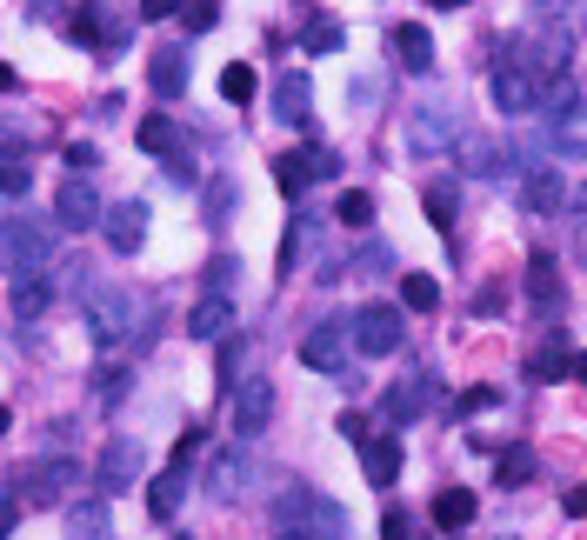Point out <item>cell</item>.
<instances>
[{"label":"cell","instance_id":"cell-59","mask_svg":"<svg viewBox=\"0 0 587 540\" xmlns=\"http://www.w3.org/2000/svg\"><path fill=\"white\" fill-rule=\"evenodd\" d=\"M428 7H468V0H428Z\"/></svg>","mask_w":587,"mask_h":540},{"label":"cell","instance_id":"cell-3","mask_svg":"<svg viewBox=\"0 0 587 540\" xmlns=\"http://www.w3.org/2000/svg\"><path fill=\"white\" fill-rule=\"evenodd\" d=\"M47 254H53V227L47 220H7L0 227V267H13V274H33V267H47Z\"/></svg>","mask_w":587,"mask_h":540},{"label":"cell","instance_id":"cell-38","mask_svg":"<svg viewBox=\"0 0 587 540\" xmlns=\"http://www.w3.org/2000/svg\"><path fill=\"white\" fill-rule=\"evenodd\" d=\"M374 220V200L368 194H341V227H368Z\"/></svg>","mask_w":587,"mask_h":540},{"label":"cell","instance_id":"cell-51","mask_svg":"<svg viewBox=\"0 0 587 540\" xmlns=\"http://www.w3.org/2000/svg\"><path fill=\"white\" fill-rule=\"evenodd\" d=\"M461 154H468V167H481V174H488V167H495V154H488V147H481V140H468V147H461Z\"/></svg>","mask_w":587,"mask_h":540},{"label":"cell","instance_id":"cell-4","mask_svg":"<svg viewBox=\"0 0 587 540\" xmlns=\"http://www.w3.org/2000/svg\"><path fill=\"white\" fill-rule=\"evenodd\" d=\"M20 494H27L33 508H53V501L80 494V461H67V454H47V461H33V468L20 474Z\"/></svg>","mask_w":587,"mask_h":540},{"label":"cell","instance_id":"cell-53","mask_svg":"<svg viewBox=\"0 0 587 540\" xmlns=\"http://www.w3.org/2000/svg\"><path fill=\"white\" fill-rule=\"evenodd\" d=\"M13 87H20V73H13V67L0 60V94H13Z\"/></svg>","mask_w":587,"mask_h":540},{"label":"cell","instance_id":"cell-25","mask_svg":"<svg viewBox=\"0 0 587 540\" xmlns=\"http://www.w3.org/2000/svg\"><path fill=\"white\" fill-rule=\"evenodd\" d=\"M475 514H481V501H475L468 488H441V494H434V528H448V534H461V528H468Z\"/></svg>","mask_w":587,"mask_h":540},{"label":"cell","instance_id":"cell-18","mask_svg":"<svg viewBox=\"0 0 587 540\" xmlns=\"http://www.w3.org/2000/svg\"><path fill=\"white\" fill-rule=\"evenodd\" d=\"M147 87H154L160 100H180V94H187V53H180V47H154V60H147Z\"/></svg>","mask_w":587,"mask_h":540},{"label":"cell","instance_id":"cell-49","mask_svg":"<svg viewBox=\"0 0 587 540\" xmlns=\"http://www.w3.org/2000/svg\"><path fill=\"white\" fill-rule=\"evenodd\" d=\"M187 0H140V20H167V13H180Z\"/></svg>","mask_w":587,"mask_h":540},{"label":"cell","instance_id":"cell-2","mask_svg":"<svg viewBox=\"0 0 587 540\" xmlns=\"http://www.w3.org/2000/svg\"><path fill=\"white\" fill-rule=\"evenodd\" d=\"M194 454H200V428H187L180 434V448H174V461L154 474V488H147V514L154 521H174L180 514V501H187V468H194Z\"/></svg>","mask_w":587,"mask_h":540},{"label":"cell","instance_id":"cell-7","mask_svg":"<svg viewBox=\"0 0 587 540\" xmlns=\"http://www.w3.org/2000/svg\"><path fill=\"white\" fill-rule=\"evenodd\" d=\"M434 408V374H401V381H388V394H381V421L388 428H408V421H421Z\"/></svg>","mask_w":587,"mask_h":540},{"label":"cell","instance_id":"cell-47","mask_svg":"<svg viewBox=\"0 0 587 540\" xmlns=\"http://www.w3.org/2000/svg\"><path fill=\"white\" fill-rule=\"evenodd\" d=\"M501 307H508V287H481L475 294V314H501Z\"/></svg>","mask_w":587,"mask_h":540},{"label":"cell","instance_id":"cell-21","mask_svg":"<svg viewBox=\"0 0 587 540\" xmlns=\"http://www.w3.org/2000/svg\"><path fill=\"white\" fill-rule=\"evenodd\" d=\"M307 107H314V87H307V67H287V73L274 80V114L301 127V120H307Z\"/></svg>","mask_w":587,"mask_h":540},{"label":"cell","instance_id":"cell-10","mask_svg":"<svg viewBox=\"0 0 587 540\" xmlns=\"http://www.w3.org/2000/svg\"><path fill=\"white\" fill-rule=\"evenodd\" d=\"M267 421H274V381H241V394H234V441H254V434H267Z\"/></svg>","mask_w":587,"mask_h":540},{"label":"cell","instance_id":"cell-52","mask_svg":"<svg viewBox=\"0 0 587 540\" xmlns=\"http://www.w3.org/2000/svg\"><path fill=\"white\" fill-rule=\"evenodd\" d=\"M341 441H368V421L361 414H341Z\"/></svg>","mask_w":587,"mask_h":540},{"label":"cell","instance_id":"cell-48","mask_svg":"<svg viewBox=\"0 0 587 540\" xmlns=\"http://www.w3.org/2000/svg\"><path fill=\"white\" fill-rule=\"evenodd\" d=\"M13 521H20V494H7V488H0V540L13 534Z\"/></svg>","mask_w":587,"mask_h":540},{"label":"cell","instance_id":"cell-36","mask_svg":"<svg viewBox=\"0 0 587 540\" xmlns=\"http://www.w3.org/2000/svg\"><path fill=\"white\" fill-rule=\"evenodd\" d=\"M568 361H575L568 347H541V354L528 361V374H535V381H555V374H568Z\"/></svg>","mask_w":587,"mask_h":540},{"label":"cell","instance_id":"cell-6","mask_svg":"<svg viewBox=\"0 0 587 540\" xmlns=\"http://www.w3.org/2000/svg\"><path fill=\"white\" fill-rule=\"evenodd\" d=\"M348 334H354V347H361V354H394V347H401V334H408V321H401V307H394V301H368V307L354 314V327H348Z\"/></svg>","mask_w":587,"mask_h":540},{"label":"cell","instance_id":"cell-33","mask_svg":"<svg viewBox=\"0 0 587 540\" xmlns=\"http://www.w3.org/2000/svg\"><path fill=\"white\" fill-rule=\"evenodd\" d=\"M341 40H348L341 20H307V27H301V47H307V53H334Z\"/></svg>","mask_w":587,"mask_h":540},{"label":"cell","instance_id":"cell-61","mask_svg":"<svg viewBox=\"0 0 587 540\" xmlns=\"http://www.w3.org/2000/svg\"><path fill=\"white\" fill-rule=\"evenodd\" d=\"M180 540H194V534H180Z\"/></svg>","mask_w":587,"mask_h":540},{"label":"cell","instance_id":"cell-58","mask_svg":"<svg viewBox=\"0 0 587 540\" xmlns=\"http://www.w3.org/2000/svg\"><path fill=\"white\" fill-rule=\"evenodd\" d=\"M7 428H13V414H7V408H0V441H7Z\"/></svg>","mask_w":587,"mask_h":540},{"label":"cell","instance_id":"cell-12","mask_svg":"<svg viewBox=\"0 0 587 540\" xmlns=\"http://www.w3.org/2000/svg\"><path fill=\"white\" fill-rule=\"evenodd\" d=\"M521 207L528 214H561L568 207V174L561 167H528L521 174Z\"/></svg>","mask_w":587,"mask_h":540},{"label":"cell","instance_id":"cell-9","mask_svg":"<svg viewBox=\"0 0 587 540\" xmlns=\"http://www.w3.org/2000/svg\"><path fill=\"white\" fill-rule=\"evenodd\" d=\"M454 120H461V114H454L448 100H421V107H414V127H408L414 154H441V147H454V134H461Z\"/></svg>","mask_w":587,"mask_h":540},{"label":"cell","instance_id":"cell-60","mask_svg":"<svg viewBox=\"0 0 587 540\" xmlns=\"http://www.w3.org/2000/svg\"><path fill=\"white\" fill-rule=\"evenodd\" d=\"M581 261H587V227H581Z\"/></svg>","mask_w":587,"mask_h":540},{"label":"cell","instance_id":"cell-45","mask_svg":"<svg viewBox=\"0 0 587 540\" xmlns=\"http://www.w3.org/2000/svg\"><path fill=\"white\" fill-rule=\"evenodd\" d=\"M74 40H100V7H80L74 13Z\"/></svg>","mask_w":587,"mask_h":540},{"label":"cell","instance_id":"cell-37","mask_svg":"<svg viewBox=\"0 0 587 540\" xmlns=\"http://www.w3.org/2000/svg\"><path fill=\"white\" fill-rule=\"evenodd\" d=\"M194 174H200V160H194V147H174V154H167V180H174V187H187Z\"/></svg>","mask_w":587,"mask_h":540},{"label":"cell","instance_id":"cell-32","mask_svg":"<svg viewBox=\"0 0 587 540\" xmlns=\"http://www.w3.org/2000/svg\"><path fill=\"white\" fill-rule=\"evenodd\" d=\"M495 474H501V488H521V481H535V448H508V454L495 461Z\"/></svg>","mask_w":587,"mask_h":540},{"label":"cell","instance_id":"cell-54","mask_svg":"<svg viewBox=\"0 0 587 540\" xmlns=\"http://www.w3.org/2000/svg\"><path fill=\"white\" fill-rule=\"evenodd\" d=\"M568 7H575V33L587 40V0H568Z\"/></svg>","mask_w":587,"mask_h":540},{"label":"cell","instance_id":"cell-42","mask_svg":"<svg viewBox=\"0 0 587 540\" xmlns=\"http://www.w3.org/2000/svg\"><path fill=\"white\" fill-rule=\"evenodd\" d=\"M214 20H221V0H194L187 7V33H207Z\"/></svg>","mask_w":587,"mask_h":540},{"label":"cell","instance_id":"cell-40","mask_svg":"<svg viewBox=\"0 0 587 540\" xmlns=\"http://www.w3.org/2000/svg\"><path fill=\"white\" fill-rule=\"evenodd\" d=\"M227 207H234V180H214V187H207V220L221 227V220H227Z\"/></svg>","mask_w":587,"mask_h":540},{"label":"cell","instance_id":"cell-34","mask_svg":"<svg viewBox=\"0 0 587 540\" xmlns=\"http://www.w3.org/2000/svg\"><path fill=\"white\" fill-rule=\"evenodd\" d=\"M401 301H408L414 314H434V307H441V287H434L428 274H408V281H401Z\"/></svg>","mask_w":587,"mask_h":540},{"label":"cell","instance_id":"cell-28","mask_svg":"<svg viewBox=\"0 0 587 540\" xmlns=\"http://www.w3.org/2000/svg\"><path fill=\"white\" fill-rule=\"evenodd\" d=\"M127 387H134V367H120V361H107V367L94 374V401H100V408H120Z\"/></svg>","mask_w":587,"mask_h":540},{"label":"cell","instance_id":"cell-1","mask_svg":"<svg viewBox=\"0 0 587 540\" xmlns=\"http://www.w3.org/2000/svg\"><path fill=\"white\" fill-rule=\"evenodd\" d=\"M274 521H281V528H301V534H314V540H348V508L327 501V494H307V488H294V494L274 508Z\"/></svg>","mask_w":587,"mask_h":540},{"label":"cell","instance_id":"cell-56","mask_svg":"<svg viewBox=\"0 0 587 540\" xmlns=\"http://www.w3.org/2000/svg\"><path fill=\"white\" fill-rule=\"evenodd\" d=\"M568 207H581L587 214V187H568Z\"/></svg>","mask_w":587,"mask_h":540},{"label":"cell","instance_id":"cell-11","mask_svg":"<svg viewBox=\"0 0 587 540\" xmlns=\"http://www.w3.org/2000/svg\"><path fill=\"white\" fill-rule=\"evenodd\" d=\"M100 227H107V247L114 254H134L147 240V200H114L100 207Z\"/></svg>","mask_w":587,"mask_h":540},{"label":"cell","instance_id":"cell-23","mask_svg":"<svg viewBox=\"0 0 587 540\" xmlns=\"http://www.w3.org/2000/svg\"><path fill=\"white\" fill-rule=\"evenodd\" d=\"M53 301V281L33 267V274H13V287H7V307H13V321H33L40 307Z\"/></svg>","mask_w":587,"mask_h":540},{"label":"cell","instance_id":"cell-39","mask_svg":"<svg viewBox=\"0 0 587 540\" xmlns=\"http://www.w3.org/2000/svg\"><path fill=\"white\" fill-rule=\"evenodd\" d=\"M381 540H421V528H414V514L388 508V514H381Z\"/></svg>","mask_w":587,"mask_h":540},{"label":"cell","instance_id":"cell-41","mask_svg":"<svg viewBox=\"0 0 587 540\" xmlns=\"http://www.w3.org/2000/svg\"><path fill=\"white\" fill-rule=\"evenodd\" d=\"M495 401H501L495 387H468V394H454V414H488Z\"/></svg>","mask_w":587,"mask_h":540},{"label":"cell","instance_id":"cell-26","mask_svg":"<svg viewBox=\"0 0 587 540\" xmlns=\"http://www.w3.org/2000/svg\"><path fill=\"white\" fill-rule=\"evenodd\" d=\"M274 187H281L287 200L307 194V187H314V160H307V154H281V160H274Z\"/></svg>","mask_w":587,"mask_h":540},{"label":"cell","instance_id":"cell-57","mask_svg":"<svg viewBox=\"0 0 587 540\" xmlns=\"http://www.w3.org/2000/svg\"><path fill=\"white\" fill-rule=\"evenodd\" d=\"M281 540H314V534H301V528H281Z\"/></svg>","mask_w":587,"mask_h":540},{"label":"cell","instance_id":"cell-35","mask_svg":"<svg viewBox=\"0 0 587 540\" xmlns=\"http://www.w3.org/2000/svg\"><path fill=\"white\" fill-rule=\"evenodd\" d=\"M314 247V220H294V234L281 240V274H294V261Z\"/></svg>","mask_w":587,"mask_h":540},{"label":"cell","instance_id":"cell-55","mask_svg":"<svg viewBox=\"0 0 587 540\" xmlns=\"http://www.w3.org/2000/svg\"><path fill=\"white\" fill-rule=\"evenodd\" d=\"M568 374H575V381H587V354H575V361H568Z\"/></svg>","mask_w":587,"mask_h":540},{"label":"cell","instance_id":"cell-43","mask_svg":"<svg viewBox=\"0 0 587 540\" xmlns=\"http://www.w3.org/2000/svg\"><path fill=\"white\" fill-rule=\"evenodd\" d=\"M27 160H0V194H27Z\"/></svg>","mask_w":587,"mask_h":540},{"label":"cell","instance_id":"cell-46","mask_svg":"<svg viewBox=\"0 0 587 540\" xmlns=\"http://www.w3.org/2000/svg\"><path fill=\"white\" fill-rule=\"evenodd\" d=\"M67 167L80 174V167H100V147H87V140H67Z\"/></svg>","mask_w":587,"mask_h":540},{"label":"cell","instance_id":"cell-5","mask_svg":"<svg viewBox=\"0 0 587 540\" xmlns=\"http://www.w3.org/2000/svg\"><path fill=\"white\" fill-rule=\"evenodd\" d=\"M87 327H94L100 347L127 341V334H134V294H127V287H94V294H87Z\"/></svg>","mask_w":587,"mask_h":540},{"label":"cell","instance_id":"cell-19","mask_svg":"<svg viewBox=\"0 0 587 540\" xmlns=\"http://www.w3.org/2000/svg\"><path fill=\"white\" fill-rule=\"evenodd\" d=\"M548 147H555L561 160H587V100H575L568 114H555V127H548Z\"/></svg>","mask_w":587,"mask_h":540},{"label":"cell","instance_id":"cell-29","mask_svg":"<svg viewBox=\"0 0 587 540\" xmlns=\"http://www.w3.org/2000/svg\"><path fill=\"white\" fill-rule=\"evenodd\" d=\"M67 534L74 540H107V501H80L67 514Z\"/></svg>","mask_w":587,"mask_h":540},{"label":"cell","instance_id":"cell-27","mask_svg":"<svg viewBox=\"0 0 587 540\" xmlns=\"http://www.w3.org/2000/svg\"><path fill=\"white\" fill-rule=\"evenodd\" d=\"M134 140H140L147 154H160V160H167V154L180 147V127H174L167 114H154V120H140V127H134Z\"/></svg>","mask_w":587,"mask_h":540},{"label":"cell","instance_id":"cell-14","mask_svg":"<svg viewBox=\"0 0 587 540\" xmlns=\"http://www.w3.org/2000/svg\"><path fill=\"white\" fill-rule=\"evenodd\" d=\"M301 361L321 367V374H341V367H348V321H321V327L301 341Z\"/></svg>","mask_w":587,"mask_h":540},{"label":"cell","instance_id":"cell-16","mask_svg":"<svg viewBox=\"0 0 587 540\" xmlns=\"http://www.w3.org/2000/svg\"><path fill=\"white\" fill-rule=\"evenodd\" d=\"M361 474H368L374 488H394V481H401V441H394V434H368V441H361Z\"/></svg>","mask_w":587,"mask_h":540},{"label":"cell","instance_id":"cell-22","mask_svg":"<svg viewBox=\"0 0 587 540\" xmlns=\"http://www.w3.org/2000/svg\"><path fill=\"white\" fill-rule=\"evenodd\" d=\"M227 327H234V301H227V294H207V301L187 307V334H194V341H221Z\"/></svg>","mask_w":587,"mask_h":540},{"label":"cell","instance_id":"cell-44","mask_svg":"<svg viewBox=\"0 0 587 540\" xmlns=\"http://www.w3.org/2000/svg\"><path fill=\"white\" fill-rule=\"evenodd\" d=\"M381 267H394V261H388V247H361V254L348 261V274H381Z\"/></svg>","mask_w":587,"mask_h":540},{"label":"cell","instance_id":"cell-50","mask_svg":"<svg viewBox=\"0 0 587 540\" xmlns=\"http://www.w3.org/2000/svg\"><path fill=\"white\" fill-rule=\"evenodd\" d=\"M561 508H568L575 521H587V488H568V494H561Z\"/></svg>","mask_w":587,"mask_h":540},{"label":"cell","instance_id":"cell-24","mask_svg":"<svg viewBox=\"0 0 587 540\" xmlns=\"http://www.w3.org/2000/svg\"><path fill=\"white\" fill-rule=\"evenodd\" d=\"M394 60H401L408 73H428V67H434V33H428V27H414V20H408V27H394Z\"/></svg>","mask_w":587,"mask_h":540},{"label":"cell","instance_id":"cell-31","mask_svg":"<svg viewBox=\"0 0 587 540\" xmlns=\"http://www.w3.org/2000/svg\"><path fill=\"white\" fill-rule=\"evenodd\" d=\"M421 200H428V220H434V227H441V234L454 240V214H461V200H454V187H428Z\"/></svg>","mask_w":587,"mask_h":540},{"label":"cell","instance_id":"cell-30","mask_svg":"<svg viewBox=\"0 0 587 540\" xmlns=\"http://www.w3.org/2000/svg\"><path fill=\"white\" fill-rule=\"evenodd\" d=\"M254 87H261V73H254L247 60H234V67H221V94H227L234 107H247V100H254Z\"/></svg>","mask_w":587,"mask_h":540},{"label":"cell","instance_id":"cell-15","mask_svg":"<svg viewBox=\"0 0 587 540\" xmlns=\"http://www.w3.org/2000/svg\"><path fill=\"white\" fill-rule=\"evenodd\" d=\"M528 301H535L541 321L568 314V294H561V281H555V254H535V261H528Z\"/></svg>","mask_w":587,"mask_h":540},{"label":"cell","instance_id":"cell-13","mask_svg":"<svg viewBox=\"0 0 587 540\" xmlns=\"http://www.w3.org/2000/svg\"><path fill=\"white\" fill-rule=\"evenodd\" d=\"M94 220H100V194H94L87 174H74V180L53 194V227H94Z\"/></svg>","mask_w":587,"mask_h":540},{"label":"cell","instance_id":"cell-20","mask_svg":"<svg viewBox=\"0 0 587 540\" xmlns=\"http://www.w3.org/2000/svg\"><path fill=\"white\" fill-rule=\"evenodd\" d=\"M488 94H495V107H501L508 120H521V114H535V80H528L521 67H501Z\"/></svg>","mask_w":587,"mask_h":540},{"label":"cell","instance_id":"cell-8","mask_svg":"<svg viewBox=\"0 0 587 540\" xmlns=\"http://www.w3.org/2000/svg\"><path fill=\"white\" fill-rule=\"evenodd\" d=\"M140 441H127V434H114L107 448H100V468H94V481H100V501H114V494H127L134 481H140Z\"/></svg>","mask_w":587,"mask_h":540},{"label":"cell","instance_id":"cell-17","mask_svg":"<svg viewBox=\"0 0 587 540\" xmlns=\"http://www.w3.org/2000/svg\"><path fill=\"white\" fill-rule=\"evenodd\" d=\"M247 474H254V468H247V441H234V448L207 468V494H214V501H241Z\"/></svg>","mask_w":587,"mask_h":540}]
</instances>
